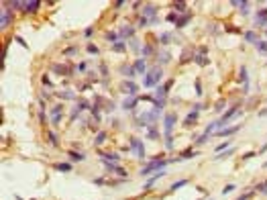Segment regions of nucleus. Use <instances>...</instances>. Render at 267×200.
<instances>
[{
  "instance_id": "f257e3e1",
  "label": "nucleus",
  "mask_w": 267,
  "mask_h": 200,
  "mask_svg": "<svg viewBox=\"0 0 267 200\" xmlns=\"http://www.w3.org/2000/svg\"><path fill=\"white\" fill-rule=\"evenodd\" d=\"M167 164H169V161H165V159H161V157L157 155V157H155V159H153V161L147 165L145 170H141V176H149V174H153L155 170H161V167H165Z\"/></svg>"
},
{
  "instance_id": "f03ea898",
  "label": "nucleus",
  "mask_w": 267,
  "mask_h": 200,
  "mask_svg": "<svg viewBox=\"0 0 267 200\" xmlns=\"http://www.w3.org/2000/svg\"><path fill=\"white\" fill-rule=\"evenodd\" d=\"M163 71L159 70V68H153L149 74H147V78H145V86H153V84H157L159 80H161Z\"/></svg>"
},
{
  "instance_id": "7ed1b4c3",
  "label": "nucleus",
  "mask_w": 267,
  "mask_h": 200,
  "mask_svg": "<svg viewBox=\"0 0 267 200\" xmlns=\"http://www.w3.org/2000/svg\"><path fill=\"white\" fill-rule=\"evenodd\" d=\"M131 147H133V153H135L137 157H145V147H143V143H141L137 137L131 139Z\"/></svg>"
},
{
  "instance_id": "20e7f679",
  "label": "nucleus",
  "mask_w": 267,
  "mask_h": 200,
  "mask_svg": "<svg viewBox=\"0 0 267 200\" xmlns=\"http://www.w3.org/2000/svg\"><path fill=\"white\" fill-rule=\"evenodd\" d=\"M39 6H41V2H39V0H29V2H23V10L24 12H35Z\"/></svg>"
},
{
  "instance_id": "39448f33",
  "label": "nucleus",
  "mask_w": 267,
  "mask_h": 200,
  "mask_svg": "<svg viewBox=\"0 0 267 200\" xmlns=\"http://www.w3.org/2000/svg\"><path fill=\"white\" fill-rule=\"evenodd\" d=\"M257 25L259 27H267V8H261V10H257Z\"/></svg>"
},
{
  "instance_id": "423d86ee",
  "label": "nucleus",
  "mask_w": 267,
  "mask_h": 200,
  "mask_svg": "<svg viewBox=\"0 0 267 200\" xmlns=\"http://www.w3.org/2000/svg\"><path fill=\"white\" fill-rule=\"evenodd\" d=\"M169 88H171V82H167V84H163V86H159V88L155 90V94H157V100H163V98H165V94L169 92Z\"/></svg>"
},
{
  "instance_id": "0eeeda50",
  "label": "nucleus",
  "mask_w": 267,
  "mask_h": 200,
  "mask_svg": "<svg viewBox=\"0 0 267 200\" xmlns=\"http://www.w3.org/2000/svg\"><path fill=\"white\" fill-rule=\"evenodd\" d=\"M122 90H125L127 94H131V96L137 94V86H135L133 82H125V84H122Z\"/></svg>"
},
{
  "instance_id": "6e6552de",
  "label": "nucleus",
  "mask_w": 267,
  "mask_h": 200,
  "mask_svg": "<svg viewBox=\"0 0 267 200\" xmlns=\"http://www.w3.org/2000/svg\"><path fill=\"white\" fill-rule=\"evenodd\" d=\"M133 68H135V71H137V74H147V71H145V59H137Z\"/></svg>"
},
{
  "instance_id": "1a4fd4ad",
  "label": "nucleus",
  "mask_w": 267,
  "mask_h": 200,
  "mask_svg": "<svg viewBox=\"0 0 267 200\" xmlns=\"http://www.w3.org/2000/svg\"><path fill=\"white\" fill-rule=\"evenodd\" d=\"M241 129L239 125L237 127H231V129H224V131H218V137H226V135H232V133H237V131Z\"/></svg>"
},
{
  "instance_id": "9d476101",
  "label": "nucleus",
  "mask_w": 267,
  "mask_h": 200,
  "mask_svg": "<svg viewBox=\"0 0 267 200\" xmlns=\"http://www.w3.org/2000/svg\"><path fill=\"white\" fill-rule=\"evenodd\" d=\"M196 118H198V114H196V110H194L192 114H188V117H186V120H184V125H186V127H190V125H194V123H196Z\"/></svg>"
},
{
  "instance_id": "9b49d317",
  "label": "nucleus",
  "mask_w": 267,
  "mask_h": 200,
  "mask_svg": "<svg viewBox=\"0 0 267 200\" xmlns=\"http://www.w3.org/2000/svg\"><path fill=\"white\" fill-rule=\"evenodd\" d=\"M131 35H133V27H127V25L120 27V37H122V39H125V37H131Z\"/></svg>"
},
{
  "instance_id": "f8f14e48",
  "label": "nucleus",
  "mask_w": 267,
  "mask_h": 200,
  "mask_svg": "<svg viewBox=\"0 0 267 200\" xmlns=\"http://www.w3.org/2000/svg\"><path fill=\"white\" fill-rule=\"evenodd\" d=\"M245 39H247V41H249V43H259V37L255 35V33H251V31H249V33H245Z\"/></svg>"
},
{
  "instance_id": "ddd939ff",
  "label": "nucleus",
  "mask_w": 267,
  "mask_h": 200,
  "mask_svg": "<svg viewBox=\"0 0 267 200\" xmlns=\"http://www.w3.org/2000/svg\"><path fill=\"white\" fill-rule=\"evenodd\" d=\"M100 157H102V159H110V161H118V155H116V153H100Z\"/></svg>"
},
{
  "instance_id": "4468645a",
  "label": "nucleus",
  "mask_w": 267,
  "mask_h": 200,
  "mask_svg": "<svg viewBox=\"0 0 267 200\" xmlns=\"http://www.w3.org/2000/svg\"><path fill=\"white\" fill-rule=\"evenodd\" d=\"M70 159H71V161H82V159H84V153L70 151Z\"/></svg>"
},
{
  "instance_id": "2eb2a0df",
  "label": "nucleus",
  "mask_w": 267,
  "mask_h": 200,
  "mask_svg": "<svg viewBox=\"0 0 267 200\" xmlns=\"http://www.w3.org/2000/svg\"><path fill=\"white\" fill-rule=\"evenodd\" d=\"M55 170H57V172H63V174H67V172L71 170V165L70 164H57V165H55Z\"/></svg>"
},
{
  "instance_id": "dca6fc26",
  "label": "nucleus",
  "mask_w": 267,
  "mask_h": 200,
  "mask_svg": "<svg viewBox=\"0 0 267 200\" xmlns=\"http://www.w3.org/2000/svg\"><path fill=\"white\" fill-rule=\"evenodd\" d=\"M122 74L127 76V78H133L137 71H135V68H131V65H127V68H122Z\"/></svg>"
},
{
  "instance_id": "f3484780",
  "label": "nucleus",
  "mask_w": 267,
  "mask_h": 200,
  "mask_svg": "<svg viewBox=\"0 0 267 200\" xmlns=\"http://www.w3.org/2000/svg\"><path fill=\"white\" fill-rule=\"evenodd\" d=\"M6 25H10V14H6V10H2V29H6Z\"/></svg>"
},
{
  "instance_id": "a211bd4d",
  "label": "nucleus",
  "mask_w": 267,
  "mask_h": 200,
  "mask_svg": "<svg viewBox=\"0 0 267 200\" xmlns=\"http://www.w3.org/2000/svg\"><path fill=\"white\" fill-rule=\"evenodd\" d=\"M135 102H137V98H135V96H133V98H128V100H125V104H122V108H133V106H135Z\"/></svg>"
},
{
  "instance_id": "6ab92c4d",
  "label": "nucleus",
  "mask_w": 267,
  "mask_h": 200,
  "mask_svg": "<svg viewBox=\"0 0 267 200\" xmlns=\"http://www.w3.org/2000/svg\"><path fill=\"white\" fill-rule=\"evenodd\" d=\"M147 131H149V139H159V133H157V129L147 127Z\"/></svg>"
},
{
  "instance_id": "aec40b11",
  "label": "nucleus",
  "mask_w": 267,
  "mask_h": 200,
  "mask_svg": "<svg viewBox=\"0 0 267 200\" xmlns=\"http://www.w3.org/2000/svg\"><path fill=\"white\" fill-rule=\"evenodd\" d=\"M143 12H145V14H155V12H157V8H155V6H151V4H147V6L143 8Z\"/></svg>"
},
{
  "instance_id": "412c9836",
  "label": "nucleus",
  "mask_w": 267,
  "mask_h": 200,
  "mask_svg": "<svg viewBox=\"0 0 267 200\" xmlns=\"http://www.w3.org/2000/svg\"><path fill=\"white\" fill-rule=\"evenodd\" d=\"M59 120H61V112H53V117H51V123L57 127L59 125Z\"/></svg>"
},
{
  "instance_id": "4be33fe9",
  "label": "nucleus",
  "mask_w": 267,
  "mask_h": 200,
  "mask_svg": "<svg viewBox=\"0 0 267 200\" xmlns=\"http://www.w3.org/2000/svg\"><path fill=\"white\" fill-rule=\"evenodd\" d=\"M106 39H108V41H110V43L114 45V43H116V33H112V31H108V33H106Z\"/></svg>"
},
{
  "instance_id": "5701e85b",
  "label": "nucleus",
  "mask_w": 267,
  "mask_h": 200,
  "mask_svg": "<svg viewBox=\"0 0 267 200\" xmlns=\"http://www.w3.org/2000/svg\"><path fill=\"white\" fill-rule=\"evenodd\" d=\"M171 6H174L175 10H179V12L186 10V4H184V2H175V4H171Z\"/></svg>"
},
{
  "instance_id": "b1692460",
  "label": "nucleus",
  "mask_w": 267,
  "mask_h": 200,
  "mask_svg": "<svg viewBox=\"0 0 267 200\" xmlns=\"http://www.w3.org/2000/svg\"><path fill=\"white\" fill-rule=\"evenodd\" d=\"M106 139V133H98V137H96V145H102Z\"/></svg>"
},
{
  "instance_id": "393cba45",
  "label": "nucleus",
  "mask_w": 267,
  "mask_h": 200,
  "mask_svg": "<svg viewBox=\"0 0 267 200\" xmlns=\"http://www.w3.org/2000/svg\"><path fill=\"white\" fill-rule=\"evenodd\" d=\"M186 184H188L186 180H179V182H175L174 186H171V190H179V188H182V186H186Z\"/></svg>"
},
{
  "instance_id": "a878e982",
  "label": "nucleus",
  "mask_w": 267,
  "mask_h": 200,
  "mask_svg": "<svg viewBox=\"0 0 267 200\" xmlns=\"http://www.w3.org/2000/svg\"><path fill=\"white\" fill-rule=\"evenodd\" d=\"M188 21H190V14H188V16H182V19H179V21H177L175 25H177V27H184V25H186Z\"/></svg>"
},
{
  "instance_id": "bb28decb",
  "label": "nucleus",
  "mask_w": 267,
  "mask_h": 200,
  "mask_svg": "<svg viewBox=\"0 0 267 200\" xmlns=\"http://www.w3.org/2000/svg\"><path fill=\"white\" fill-rule=\"evenodd\" d=\"M112 49H114V51H125V43H118V41H116L114 45H112Z\"/></svg>"
},
{
  "instance_id": "cd10ccee",
  "label": "nucleus",
  "mask_w": 267,
  "mask_h": 200,
  "mask_svg": "<svg viewBox=\"0 0 267 200\" xmlns=\"http://www.w3.org/2000/svg\"><path fill=\"white\" fill-rule=\"evenodd\" d=\"M232 6H239V8H243V10H245L247 2H243V0H239V2H237V0H234V2H232ZM245 12H247V10H245Z\"/></svg>"
},
{
  "instance_id": "c85d7f7f",
  "label": "nucleus",
  "mask_w": 267,
  "mask_h": 200,
  "mask_svg": "<svg viewBox=\"0 0 267 200\" xmlns=\"http://www.w3.org/2000/svg\"><path fill=\"white\" fill-rule=\"evenodd\" d=\"M196 61L200 63V65H206V63H208V59H206V57H200V55L196 57Z\"/></svg>"
},
{
  "instance_id": "c756f323",
  "label": "nucleus",
  "mask_w": 267,
  "mask_h": 200,
  "mask_svg": "<svg viewBox=\"0 0 267 200\" xmlns=\"http://www.w3.org/2000/svg\"><path fill=\"white\" fill-rule=\"evenodd\" d=\"M257 49H261V51H265V49H267V43H265V41H259V43H257Z\"/></svg>"
},
{
  "instance_id": "7c9ffc66",
  "label": "nucleus",
  "mask_w": 267,
  "mask_h": 200,
  "mask_svg": "<svg viewBox=\"0 0 267 200\" xmlns=\"http://www.w3.org/2000/svg\"><path fill=\"white\" fill-rule=\"evenodd\" d=\"M88 53H94V55H96V53H98V47H96V45H88Z\"/></svg>"
},
{
  "instance_id": "2f4dec72",
  "label": "nucleus",
  "mask_w": 267,
  "mask_h": 200,
  "mask_svg": "<svg viewBox=\"0 0 267 200\" xmlns=\"http://www.w3.org/2000/svg\"><path fill=\"white\" fill-rule=\"evenodd\" d=\"M116 174H118V176H122V178H127V170H122V167H116Z\"/></svg>"
},
{
  "instance_id": "473e14b6",
  "label": "nucleus",
  "mask_w": 267,
  "mask_h": 200,
  "mask_svg": "<svg viewBox=\"0 0 267 200\" xmlns=\"http://www.w3.org/2000/svg\"><path fill=\"white\" fill-rule=\"evenodd\" d=\"M226 147H228V143H222V145H218V147H216V153L224 151V149H226Z\"/></svg>"
},
{
  "instance_id": "72a5a7b5",
  "label": "nucleus",
  "mask_w": 267,
  "mask_h": 200,
  "mask_svg": "<svg viewBox=\"0 0 267 200\" xmlns=\"http://www.w3.org/2000/svg\"><path fill=\"white\" fill-rule=\"evenodd\" d=\"M206 141H208V135H202V137H198V145H200V143H206Z\"/></svg>"
},
{
  "instance_id": "f704fd0d",
  "label": "nucleus",
  "mask_w": 267,
  "mask_h": 200,
  "mask_svg": "<svg viewBox=\"0 0 267 200\" xmlns=\"http://www.w3.org/2000/svg\"><path fill=\"white\" fill-rule=\"evenodd\" d=\"M196 153H192V151H184L182 153V159H186V157H194Z\"/></svg>"
},
{
  "instance_id": "c9c22d12",
  "label": "nucleus",
  "mask_w": 267,
  "mask_h": 200,
  "mask_svg": "<svg viewBox=\"0 0 267 200\" xmlns=\"http://www.w3.org/2000/svg\"><path fill=\"white\" fill-rule=\"evenodd\" d=\"M55 71H57V74H67V71H65V68H63V65H55Z\"/></svg>"
},
{
  "instance_id": "e433bc0d",
  "label": "nucleus",
  "mask_w": 267,
  "mask_h": 200,
  "mask_svg": "<svg viewBox=\"0 0 267 200\" xmlns=\"http://www.w3.org/2000/svg\"><path fill=\"white\" fill-rule=\"evenodd\" d=\"M232 190H234V184H228V186L222 190V192H224V194H228V192H232Z\"/></svg>"
},
{
  "instance_id": "4c0bfd02",
  "label": "nucleus",
  "mask_w": 267,
  "mask_h": 200,
  "mask_svg": "<svg viewBox=\"0 0 267 200\" xmlns=\"http://www.w3.org/2000/svg\"><path fill=\"white\" fill-rule=\"evenodd\" d=\"M49 137H51V143H53V145H57V143H59V139H57V137H55V133H51Z\"/></svg>"
},
{
  "instance_id": "58836bf2",
  "label": "nucleus",
  "mask_w": 267,
  "mask_h": 200,
  "mask_svg": "<svg viewBox=\"0 0 267 200\" xmlns=\"http://www.w3.org/2000/svg\"><path fill=\"white\" fill-rule=\"evenodd\" d=\"M59 96H61V98H73V94H71V92H61Z\"/></svg>"
},
{
  "instance_id": "ea45409f",
  "label": "nucleus",
  "mask_w": 267,
  "mask_h": 200,
  "mask_svg": "<svg viewBox=\"0 0 267 200\" xmlns=\"http://www.w3.org/2000/svg\"><path fill=\"white\" fill-rule=\"evenodd\" d=\"M167 21H169V23H175V21H177V16H175V14H171V12H169V16H167Z\"/></svg>"
},
{
  "instance_id": "a19ab883",
  "label": "nucleus",
  "mask_w": 267,
  "mask_h": 200,
  "mask_svg": "<svg viewBox=\"0 0 267 200\" xmlns=\"http://www.w3.org/2000/svg\"><path fill=\"white\" fill-rule=\"evenodd\" d=\"M167 41H169V35H167V33H163V35H161V43H167Z\"/></svg>"
},
{
  "instance_id": "79ce46f5",
  "label": "nucleus",
  "mask_w": 267,
  "mask_h": 200,
  "mask_svg": "<svg viewBox=\"0 0 267 200\" xmlns=\"http://www.w3.org/2000/svg\"><path fill=\"white\" fill-rule=\"evenodd\" d=\"M84 33H86V37H90V35H92V33H94V29H92V27H88V29H86Z\"/></svg>"
},
{
  "instance_id": "37998d69",
  "label": "nucleus",
  "mask_w": 267,
  "mask_h": 200,
  "mask_svg": "<svg viewBox=\"0 0 267 200\" xmlns=\"http://www.w3.org/2000/svg\"><path fill=\"white\" fill-rule=\"evenodd\" d=\"M143 53H145V57H147V55H151V47H145V49H143Z\"/></svg>"
},
{
  "instance_id": "c03bdc74",
  "label": "nucleus",
  "mask_w": 267,
  "mask_h": 200,
  "mask_svg": "<svg viewBox=\"0 0 267 200\" xmlns=\"http://www.w3.org/2000/svg\"><path fill=\"white\" fill-rule=\"evenodd\" d=\"M239 200H247V196H243V198H239Z\"/></svg>"
},
{
  "instance_id": "a18cd8bd",
  "label": "nucleus",
  "mask_w": 267,
  "mask_h": 200,
  "mask_svg": "<svg viewBox=\"0 0 267 200\" xmlns=\"http://www.w3.org/2000/svg\"><path fill=\"white\" fill-rule=\"evenodd\" d=\"M265 167H267V164H265Z\"/></svg>"
}]
</instances>
